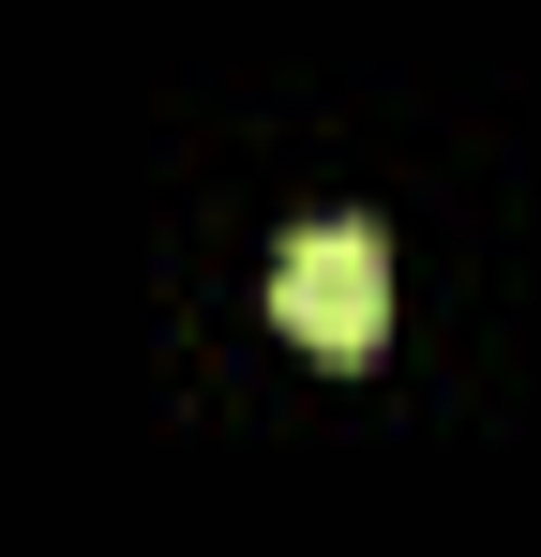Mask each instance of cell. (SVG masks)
Masks as SVG:
<instances>
[{
	"mask_svg": "<svg viewBox=\"0 0 541 557\" xmlns=\"http://www.w3.org/2000/svg\"><path fill=\"white\" fill-rule=\"evenodd\" d=\"M270 317H286L316 362H376V332H391V257H376V226H301V242L270 257Z\"/></svg>",
	"mask_w": 541,
	"mask_h": 557,
	"instance_id": "1",
	"label": "cell"
}]
</instances>
